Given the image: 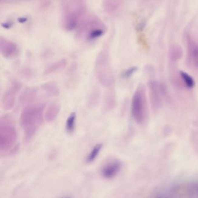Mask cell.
<instances>
[{
  "label": "cell",
  "mask_w": 198,
  "mask_h": 198,
  "mask_svg": "<svg viewBox=\"0 0 198 198\" xmlns=\"http://www.w3.org/2000/svg\"><path fill=\"white\" fill-rule=\"evenodd\" d=\"M37 95V91L35 88L29 87L25 89L20 96V102L22 104L32 102L35 99Z\"/></svg>",
  "instance_id": "30bf717a"
},
{
  "label": "cell",
  "mask_w": 198,
  "mask_h": 198,
  "mask_svg": "<svg viewBox=\"0 0 198 198\" xmlns=\"http://www.w3.org/2000/svg\"><path fill=\"white\" fill-rule=\"evenodd\" d=\"M76 119V112H72L69 116L66 123V130L69 134H72L75 131Z\"/></svg>",
  "instance_id": "ac0fdd59"
},
{
  "label": "cell",
  "mask_w": 198,
  "mask_h": 198,
  "mask_svg": "<svg viewBox=\"0 0 198 198\" xmlns=\"http://www.w3.org/2000/svg\"><path fill=\"white\" fill-rule=\"evenodd\" d=\"M21 82L13 80L9 87L6 89L2 98V105L5 110H11L13 108L16 101V95L21 89Z\"/></svg>",
  "instance_id": "5b68a950"
},
{
  "label": "cell",
  "mask_w": 198,
  "mask_h": 198,
  "mask_svg": "<svg viewBox=\"0 0 198 198\" xmlns=\"http://www.w3.org/2000/svg\"><path fill=\"white\" fill-rule=\"evenodd\" d=\"M67 65V61L65 59H62L61 61L55 62L49 66L45 70L44 72V75H48L51 73H53L55 72H57L59 70H62L66 67Z\"/></svg>",
  "instance_id": "4fadbf2b"
},
{
  "label": "cell",
  "mask_w": 198,
  "mask_h": 198,
  "mask_svg": "<svg viewBox=\"0 0 198 198\" xmlns=\"http://www.w3.org/2000/svg\"><path fill=\"white\" fill-rule=\"evenodd\" d=\"M26 21H27V19L26 18H18V21L21 23H25Z\"/></svg>",
  "instance_id": "cb8c5ba5"
},
{
  "label": "cell",
  "mask_w": 198,
  "mask_h": 198,
  "mask_svg": "<svg viewBox=\"0 0 198 198\" xmlns=\"http://www.w3.org/2000/svg\"><path fill=\"white\" fill-rule=\"evenodd\" d=\"M102 146L103 145L102 143H98L93 147L86 159V162L88 163H91L96 160L100 151L102 149Z\"/></svg>",
  "instance_id": "e0dca14e"
},
{
  "label": "cell",
  "mask_w": 198,
  "mask_h": 198,
  "mask_svg": "<svg viewBox=\"0 0 198 198\" xmlns=\"http://www.w3.org/2000/svg\"><path fill=\"white\" fill-rule=\"evenodd\" d=\"M18 133L14 123L9 117L3 116L0 119V152L7 154L16 146Z\"/></svg>",
  "instance_id": "3957f363"
},
{
  "label": "cell",
  "mask_w": 198,
  "mask_h": 198,
  "mask_svg": "<svg viewBox=\"0 0 198 198\" xmlns=\"http://www.w3.org/2000/svg\"><path fill=\"white\" fill-rule=\"evenodd\" d=\"M99 98V91L96 89H94L93 91L91 93L89 96L88 105L91 108H94L97 105Z\"/></svg>",
  "instance_id": "ffe728a7"
},
{
  "label": "cell",
  "mask_w": 198,
  "mask_h": 198,
  "mask_svg": "<svg viewBox=\"0 0 198 198\" xmlns=\"http://www.w3.org/2000/svg\"><path fill=\"white\" fill-rule=\"evenodd\" d=\"M148 87L152 107L153 109L156 110L160 108L161 105L160 86L156 81L150 80L148 82Z\"/></svg>",
  "instance_id": "ba28073f"
},
{
  "label": "cell",
  "mask_w": 198,
  "mask_h": 198,
  "mask_svg": "<svg viewBox=\"0 0 198 198\" xmlns=\"http://www.w3.org/2000/svg\"><path fill=\"white\" fill-rule=\"evenodd\" d=\"M41 89L50 96H57L59 95L60 90L58 85L54 82H48L43 84Z\"/></svg>",
  "instance_id": "7c38bea8"
},
{
  "label": "cell",
  "mask_w": 198,
  "mask_h": 198,
  "mask_svg": "<svg viewBox=\"0 0 198 198\" xmlns=\"http://www.w3.org/2000/svg\"><path fill=\"white\" fill-rule=\"evenodd\" d=\"M115 94L113 91H110L105 96L104 99L105 109L109 111L113 109L115 106Z\"/></svg>",
  "instance_id": "2e32d148"
},
{
  "label": "cell",
  "mask_w": 198,
  "mask_h": 198,
  "mask_svg": "<svg viewBox=\"0 0 198 198\" xmlns=\"http://www.w3.org/2000/svg\"><path fill=\"white\" fill-rule=\"evenodd\" d=\"M59 105L56 103H52L49 105L44 113V118L47 122H53L59 112Z\"/></svg>",
  "instance_id": "8fae6325"
},
{
  "label": "cell",
  "mask_w": 198,
  "mask_h": 198,
  "mask_svg": "<svg viewBox=\"0 0 198 198\" xmlns=\"http://www.w3.org/2000/svg\"><path fill=\"white\" fill-rule=\"evenodd\" d=\"M173 193L186 195L188 197L198 198V182H192L187 184L180 185L173 188Z\"/></svg>",
  "instance_id": "52a82bcc"
},
{
  "label": "cell",
  "mask_w": 198,
  "mask_h": 198,
  "mask_svg": "<svg viewBox=\"0 0 198 198\" xmlns=\"http://www.w3.org/2000/svg\"><path fill=\"white\" fill-rule=\"evenodd\" d=\"M0 50L1 54L4 57L10 58L15 55L17 51V47L13 42L1 38Z\"/></svg>",
  "instance_id": "9c48e42d"
},
{
  "label": "cell",
  "mask_w": 198,
  "mask_h": 198,
  "mask_svg": "<svg viewBox=\"0 0 198 198\" xmlns=\"http://www.w3.org/2000/svg\"><path fill=\"white\" fill-rule=\"evenodd\" d=\"M45 105L32 104L26 106L22 111L21 125L24 132V140L29 143L35 135L43 122Z\"/></svg>",
  "instance_id": "6da1fadb"
},
{
  "label": "cell",
  "mask_w": 198,
  "mask_h": 198,
  "mask_svg": "<svg viewBox=\"0 0 198 198\" xmlns=\"http://www.w3.org/2000/svg\"><path fill=\"white\" fill-rule=\"evenodd\" d=\"M182 56V51L181 49L178 47H174L171 51V56L174 60L180 59Z\"/></svg>",
  "instance_id": "44dd1931"
},
{
  "label": "cell",
  "mask_w": 198,
  "mask_h": 198,
  "mask_svg": "<svg viewBox=\"0 0 198 198\" xmlns=\"http://www.w3.org/2000/svg\"><path fill=\"white\" fill-rule=\"evenodd\" d=\"M131 115L138 124L143 123L148 115V105L146 90L143 84L136 89L131 102Z\"/></svg>",
  "instance_id": "277c9868"
},
{
  "label": "cell",
  "mask_w": 198,
  "mask_h": 198,
  "mask_svg": "<svg viewBox=\"0 0 198 198\" xmlns=\"http://www.w3.org/2000/svg\"><path fill=\"white\" fill-rule=\"evenodd\" d=\"M190 57L195 66L198 69V45L192 40L188 41Z\"/></svg>",
  "instance_id": "5bb4252c"
},
{
  "label": "cell",
  "mask_w": 198,
  "mask_h": 198,
  "mask_svg": "<svg viewBox=\"0 0 198 198\" xmlns=\"http://www.w3.org/2000/svg\"><path fill=\"white\" fill-rule=\"evenodd\" d=\"M180 75L184 82L185 86L188 89H192L195 86V81L191 76L187 74L184 72L181 71L180 72Z\"/></svg>",
  "instance_id": "d6986e66"
},
{
  "label": "cell",
  "mask_w": 198,
  "mask_h": 198,
  "mask_svg": "<svg viewBox=\"0 0 198 198\" xmlns=\"http://www.w3.org/2000/svg\"><path fill=\"white\" fill-rule=\"evenodd\" d=\"M1 26L5 29H9L11 28V24L9 23H2L1 24Z\"/></svg>",
  "instance_id": "603a6c76"
},
{
  "label": "cell",
  "mask_w": 198,
  "mask_h": 198,
  "mask_svg": "<svg viewBox=\"0 0 198 198\" xmlns=\"http://www.w3.org/2000/svg\"><path fill=\"white\" fill-rule=\"evenodd\" d=\"M122 0H105L104 9L108 13H111L117 10L122 4Z\"/></svg>",
  "instance_id": "9a60e30c"
},
{
  "label": "cell",
  "mask_w": 198,
  "mask_h": 198,
  "mask_svg": "<svg viewBox=\"0 0 198 198\" xmlns=\"http://www.w3.org/2000/svg\"><path fill=\"white\" fill-rule=\"evenodd\" d=\"M137 68L136 67H133L131 68L127 69L123 73V77L124 78H129L134 74V72L137 70Z\"/></svg>",
  "instance_id": "7402d4cb"
},
{
  "label": "cell",
  "mask_w": 198,
  "mask_h": 198,
  "mask_svg": "<svg viewBox=\"0 0 198 198\" xmlns=\"http://www.w3.org/2000/svg\"><path fill=\"white\" fill-rule=\"evenodd\" d=\"M95 72L96 78L104 87L109 88L113 85L115 79L110 65L109 51L106 48L102 49L96 57Z\"/></svg>",
  "instance_id": "7a4b0ae2"
},
{
  "label": "cell",
  "mask_w": 198,
  "mask_h": 198,
  "mask_svg": "<svg viewBox=\"0 0 198 198\" xmlns=\"http://www.w3.org/2000/svg\"><path fill=\"white\" fill-rule=\"evenodd\" d=\"M122 163L117 159H112L103 166L101 170V175L105 179L115 177L122 169Z\"/></svg>",
  "instance_id": "8992f818"
}]
</instances>
